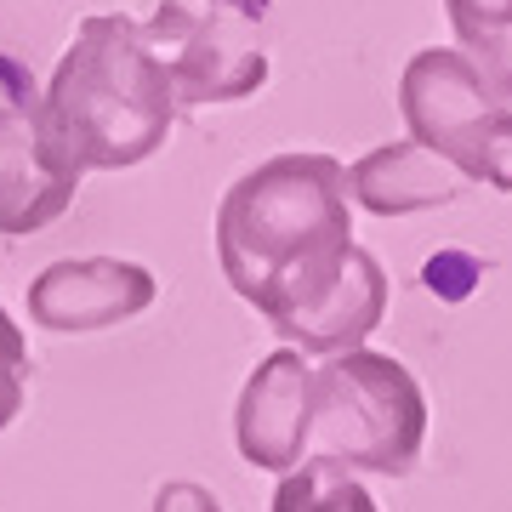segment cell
<instances>
[{
	"mask_svg": "<svg viewBox=\"0 0 512 512\" xmlns=\"http://www.w3.org/2000/svg\"><path fill=\"white\" fill-rule=\"evenodd\" d=\"M222 279L268 325H291L348 274V165L330 154H274L217 205Z\"/></svg>",
	"mask_w": 512,
	"mask_h": 512,
	"instance_id": "obj_1",
	"label": "cell"
},
{
	"mask_svg": "<svg viewBox=\"0 0 512 512\" xmlns=\"http://www.w3.org/2000/svg\"><path fill=\"white\" fill-rule=\"evenodd\" d=\"M40 109L57 148L80 171H126L165 148L177 92L143 23L126 12H97L74 29L69 52L57 57Z\"/></svg>",
	"mask_w": 512,
	"mask_h": 512,
	"instance_id": "obj_2",
	"label": "cell"
},
{
	"mask_svg": "<svg viewBox=\"0 0 512 512\" xmlns=\"http://www.w3.org/2000/svg\"><path fill=\"white\" fill-rule=\"evenodd\" d=\"M427 444V393L393 353H336L319 370L308 461L404 478Z\"/></svg>",
	"mask_w": 512,
	"mask_h": 512,
	"instance_id": "obj_3",
	"label": "cell"
},
{
	"mask_svg": "<svg viewBox=\"0 0 512 512\" xmlns=\"http://www.w3.org/2000/svg\"><path fill=\"white\" fill-rule=\"evenodd\" d=\"M399 114L410 143L456 177L512 194V103L461 52L427 46L399 74Z\"/></svg>",
	"mask_w": 512,
	"mask_h": 512,
	"instance_id": "obj_4",
	"label": "cell"
},
{
	"mask_svg": "<svg viewBox=\"0 0 512 512\" xmlns=\"http://www.w3.org/2000/svg\"><path fill=\"white\" fill-rule=\"evenodd\" d=\"M268 0H205V6H160L143 23L154 57L171 74L177 109L200 103H239L268 86L262 52Z\"/></svg>",
	"mask_w": 512,
	"mask_h": 512,
	"instance_id": "obj_5",
	"label": "cell"
},
{
	"mask_svg": "<svg viewBox=\"0 0 512 512\" xmlns=\"http://www.w3.org/2000/svg\"><path fill=\"white\" fill-rule=\"evenodd\" d=\"M80 165L57 148L40 97H18L0 109V234H40L74 205Z\"/></svg>",
	"mask_w": 512,
	"mask_h": 512,
	"instance_id": "obj_6",
	"label": "cell"
},
{
	"mask_svg": "<svg viewBox=\"0 0 512 512\" xmlns=\"http://www.w3.org/2000/svg\"><path fill=\"white\" fill-rule=\"evenodd\" d=\"M313 399H319V370L296 348L268 353L239 387L234 439L239 456L262 473H296L313 444Z\"/></svg>",
	"mask_w": 512,
	"mask_h": 512,
	"instance_id": "obj_7",
	"label": "cell"
},
{
	"mask_svg": "<svg viewBox=\"0 0 512 512\" xmlns=\"http://www.w3.org/2000/svg\"><path fill=\"white\" fill-rule=\"evenodd\" d=\"M154 302V274L120 256H63L29 285V319L57 336L126 325Z\"/></svg>",
	"mask_w": 512,
	"mask_h": 512,
	"instance_id": "obj_8",
	"label": "cell"
},
{
	"mask_svg": "<svg viewBox=\"0 0 512 512\" xmlns=\"http://www.w3.org/2000/svg\"><path fill=\"white\" fill-rule=\"evenodd\" d=\"M382 313H387L382 262H376L365 245H353L348 274L336 279V285H330L302 319L279 325V336H285L296 353H325V359H336V353H359L365 348V336L382 325Z\"/></svg>",
	"mask_w": 512,
	"mask_h": 512,
	"instance_id": "obj_9",
	"label": "cell"
},
{
	"mask_svg": "<svg viewBox=\"0 0 512 512\" xmlns=\"http://www.w3.org/2000/svg\"><path fill=\"white\" fill-rule=\"evenodd\" d=\"M456 194L461 177L416 143H382L359 165H348V200H359L376 217H410L427 205H450Z\"/></svg>",
	"mask_w": 512,
	"mask_h": 512,
	"instance_id": "obj_10",
	"label": "cell"
},
{
	"mask_svg": "<svg viewBox=\"0 0 512 512\" xmlns=\"http://www.w3.org/2000/svg\"><path fill=\"white\" fill-rule=\"evenodd\" d=\"M444 18L461 40V57L512 103V0H444Z\"/></svg>",
	"mask_w": 512,
	"mask_h": 512,
	"instance_id": "obj_11",
	"label": "cell"
},
{
	"mask_svg": "<svg viewBox=\"0 0 512 512\" xmlns=\"http://www.w3.org/2000/svg\"><path fill=\"white\" fill-rule=\"evenodd\" d=\"M274 512H376L370 490L336 461H302L296 473L279 478Z\"/></svg>",
	"mask_w": 512,
	"mask_h": 512,
	"instance_id": "obj_12",
	"label": "cell"
},
{
	"mask_svg": "<svg viewBox=\"0 0 512 512\" xmlns=\"http://www.w3.org/2000/svg\"><path fill=\"white\" fill-rule=\"evenodd\" d=\"M23 399H29V342L23 325H12V313L0 308V433L23 416Z\"/></svg>",
	"mask_w": 512,
	"mask_h": 512,
	"instance_id": "obj_13",
	"label": "cell"
},
{
	"mask_svg": "<svg viewBox=\"0 0 512 512\" xmlns=\"http://www.w3.org/2000/svg\"><path fill=\"white\" fill-rule=\"evenodd\" d=\"M154 512H222V501L205 484H194V478H171L154 495Z\"/></svg>",
	"mask_w": 512,
	"mask_h": 512,
	"instance_id": "obj_14",
	"label": "cell"
}]
</instances>
